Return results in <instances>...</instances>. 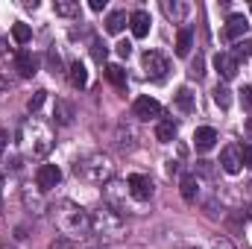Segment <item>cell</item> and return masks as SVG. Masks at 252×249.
Segmentation results:
<instances>
[{"label":"cell","instance_id":"cell-1","mask_svg":"<svg viewBox=\"0 0 252 249\" xmlns=\"http://www.w3.org/2000/svg\"><path fill=\"white\" fill-rule=\"evenodd\" d=\"M76 176H82L85 182H94V185H103V182H109L112 179V161L106 158V156H88V158H82V161H76Z\"/></svg>","mask_w":252,"mask_h":249},{"label":"cell","instance_id":"cell-2","mask_svg":"<svg viewBox=\"0 0 252 249\" xmlns=\"http://www.w3.org/2000/svg\"><path fill=\"white\" fill-rule=\"evenodd\" d=\"M88 220H91V232L94 235H106L109 232V238H118V232H121V217H115L112 211L88 214Z\"/></svg>","mask_w":252,"mask_h":249},{"label":"cell","instance_id":"cell-3","mask_svg":"<svg viewBox=\"0 0 252 249\" xmlns=\"http://www.w3.org/2000/svg\"><path fill=\"white\" fill-rule=\"evenodd\" d=\"M141 64H144V73H147L150 79H164V73L170 70L167 59H164L161 53H156V50H147V53L141 56Z\"/></svg>","mask_w":252,"mask_h":249},{"label":"cell","instance_id":"cell-4","mask_svg":"<svg viewBox=\"0 0 252 249\" xmlns=\"http://www.w3.org/2000/svg\"><path fill=\"white\" fill-rule=\"evenodd\" d=\"M126 187H129V196L138 199V202H147V199L153 196V182H150V176H144V173H132V176L126 179Z\"/></svg>","mask_w":252,"mask_h":249},{"label":"cell","instance_id":"cell-5","mask_svg":"<svg viewBox=\"0 0 252 249\" xmlns=\"http://www.w3.org/2000/svg\"><path fill=\"white\" fill-rule=\"evenodd\" d=\"M247 30H250V21L244 15H232L223 27V41H241L247 35Z\"/></svg>","mask_w":252,"mask_h":249},{"label":"cell","instance_id":"cell-6","mask_svg":"<svg viewBox=\"0 0 252 249\" xmlns=\"http://www.w3.org/2000/svg\"><path fill=\"white\" fill-rule=\"evenodd\" d=\"M132 115H135L138 121H150V118H158V115H161V106H158V100H153V97H138V100L132 103Z\"/></svg>","mask_w":252,"mask_h":249},{"label":"cell","instance_id":"cell-7","mask_svg":"<svg viewBox=\"0 0 252 249\" xmlns=\"http://www.w3.org/2000/svg\"><path fill=\"white\" fill-rule=\"evenodd\" d=\"M35 182L41 190H53V187L62 182V170L56 167V164H41L38 170H35Z\"/></svg>","mask_w":252,"mask_h":249},{"label":"cell","instance_id":"cell-8","mask_svg":"<svg viewBox=\"0 0 252 249\" xmlns=\"http://www.w3.org/2000/svg\"><path fill=\"white\" fill-rule=\"evenodd\" d=\"M15 70H18V76L30 79V76L38 70V59H35V53H32V50H18V53H15Z\"/></svg>","mask_w":252,"mask_h":249},{"label":"cell","instance_id":"cell-9","mask_svg":"<svg viewBox=\"0 0 252 249\" xmlns=\"http://www.w3.org/2000/svg\"><path fill=\"white\" fill-rule=\"evenodd\" d=\"M150 15L144 12V9H135L132 15H129V30H132V35L135 38H147L150 35Z\"/></svg>","mask_w":252,"mask_h":249},{"label":"cell","instance_id":"cell-10","mask_svg":"<svg viewBox=\"0 0 252 249\" xmlns=\"http://www.w3.org/2000/svg\"><path fill=\"white\" fill-rule=\"evenodd\" d=\"M220 164H223V170L229 173V176H235V173H241V147H226L223 153H220Z\"/></svg>","mask_w":252,"mask_h":249},{"label":"cell","instance_id":"cell-11","mask_svg":"<svg viewBox=\"0 0 252 249\" xmlns=\"http://www.w3.org/2000/svg\"><path fill=\"white\" fill-rule=\"evenodd\" d=\"M214 144H217V132H214L211 126H199V129L193 132V147H196L199 153L214 150Z\"/></svg>","mask_w":252,"mask_h":249},{"label":"cell","instance_id":"cell-12","mask_svg":"<svg viewBox=\"0 0 252 249\" xmlns=\"http://www.w3.org/2000/svg\"><path fill=\"white\" fill-rule=\"evenodd\" d=\"M214 67H217V73H220L223 79H235V76H238V62H235L232 53H217V56H214Z\"/></svg>","mask_w":252,"mask_h":249},{"label":"cell","instance_id":"cell-13","mask_svg":"<svg viewBox=\"0 0 252 249\" xmlns=\"http://www.w3.org/2000/svg\"><path fill=\"white\" fill-rule=\"evenodd\" d=\"M103 76L118 88V91H126V70L121 64H106V70H103Z\"/></svg>","mask_w":252,"mask_h":249},{"label":"cell","instance_id":"cell-14","mask_svg":"<svg viewBox=\"0 0 252 249\" xmlns=\"http://www.w3.org/2000/svg\"><path fill=\"white\" fill-rule=\"evenodd\" d=\"M176 121H170V118H164V121H158V126H156V138L161 141V144H170L173 138H176Z\"/></svg>","mask_w":252,"mask_h":249},{"label":"cell","instance_id":"cell-15","mask_svg":"<svg viewBox=\"0 0 252 249\" xmlns=\"http://www.w3.org/2000/svg\"><path fill=\"white\" fill-rule=\"evenodd\" d=\"M67 70H70L67 76H70V85H73V88H85V85H88V70H85L82 62H70Z\"/></svg>","mask_w":252,"mask_h":249},{"label":"cell","instance_id":"cell-16","mask_svg":"<svg viewBox=\"0 0 252 249\" xmlns=\"http://www.w3.org/2000/svg\"><path fill=\"white\" fill-rule=\"evenodd\" d=\"M190 47H193V32L185 27V30H179V35H176V56H188Z\"/></svg>","mask_w":252,"mask_h":249},{"label":"cell","instance_id":"cell-17","mask_svg":"<svg viewBox=\"0 0 252 249\" xmlns=\"http://www.w3.org/2000/svg\"><path fill=\"white\" fill-rule=\"evenodd\" d=\"M53 118L59 121L62 126H67L70 121H73V109L64 103V100H56V109H53Z\"/></svg>","mask_w":252,"mask_h":249},{"label":"cell","instance_id":"cell-18","mask_svg":"<svg viewBox=\"0 0 252 249\" xmlns=\"http://www.w3.org/2000/svg\"><path fill=\"white\" fill-rule=\"evenodd\" d=\"M126 21H129V18H126V12L118 9V12H112V15L106 18V30H109V32H121V30L126 27Z\"/></svg>","mask_w":252,"mask_h":249},{"label":"cell","instance_id":"cell-19","mask_svg":"<svg viewBox=\"0 0 252 249\" xmlns=\"http://www.w3.org/2000/svg\"><path fill=\"white\" fill-rule=\"evenodd\" d=\"M56 15H62V18H73V15H79V3L76 0H56Z\"/></svg>","mask_w":252,"mask_h":249},{"label":"cell","instance_id":"cell-20","mask_svg":"<svg viewBox=\"0 0 252 249\" xmlns=\"http://www.w3.org/2000/svg\"><path fill=\"white\" fill-rule=\"evenodd\" d=\"M176 109L193 112V94H190V88H179V91H176Z\"/></svg>","mask_w":252,"mask_h":249},{"label":"cell","instance_id":"cell-21","mask_svg":"<svg viewBox=\"0 0 252 249\" xmlns=\"http://www.w3.org/2000/svg\"><path fill=\"white\" fill-rule=\"evenodd\" d=\"M182 196H185L188 202H193V196H196V176H193V173H185V176H182Z\"/></svg>","mask_w":252,"mask_h":249},{"label":"cell","instance_id":"cell-22","mask_svg":"<svg viewBox=\"0 0 252 249\" xmlns=\"http://www.w3.org/2000/svg\"><path fill=\"white\" fill-rule=\"evenodd\" d=\"M232 56H235V62H241V59H250V56H252V41H247V38H241V41L235 44Z\"/></svg>","mask_w":252,"mask_h":249},{"label":"cell","instance_id":"cell-23","mask_svg":"<svg viewBox=\"0 0 252 249\" xmlns=\"http://www.w3.org/2000/svg\"><path fill=\"white\" fill-rule=\"evenodd\" d=\"M12 38H15L18 44H27V41L32 38V30H30L27 24H15V27H12Z\"/></svg>","mask_w":252,"mask_h":249},{"label":"cell","instance_id":"cell-24","mask_svg":"<svg viewBox=\"0 0 252 249\" xmlns=\"http://www.w3.org/2000/svg\"><path fill=\"white\" fill-rule=\"evenodd\" d=\"M214 103H217L220 109H229V106H232V94H229L226 85H217V88H214Z\"/></svg>","mask_w":252,"mask_h":249},{"label":"cell","instance_id":"cell-25","mask_svg":"<svg viewBox=\"0 0 252 249\" xmlns=\"http://www.w3.org/2000/svg\"><path fill=\"white\" fill-rule=\"evenodd\" d=\"M44 97H47V91H35V94H32L30 100H27V109H30V112L35 115V112L41 109V103H44Z\"/></svg>","mask_w":252,"mask_h":249},{"label":"cell","instance_id":"cell-26","mask_svg":"<svg viewBox=\"0 0 252 249\" xmlns=\"http://www.w3.org/2000/svg\"><path fill=\"white\" fill-rule=\"evenodd\" d=\"M91 53H94V59H97V62H106V56H109V50H106V44H103L100 38H94V44H91Z\"/></svg>","mask_w":252,"mask_h":249},{"label":"cell","instance_id":"cell-27","mask_svg":"<svg viewBox=\"0 0 252 249\" xmlns=\"http://www.w3.org/2000/svg\"><path fill=\"white\" fill-rule=\"evenodd\" d=\"M241 106H244V112L252 115V85H244L241 88Z\"/></svg>","mask_w":252,"mask_h":249},{"label":"cell","instance_id":"cell-28","mask_svg":"<svg viewBox=\"0 0 252 249\" xmlns=\"http://www.w3.org/2000/svg\"><path fill=\"white\" fill-rule=\"evenodd\" d=\"M47 64H50V73H62V59H59V53H56V50H50V53H47Z\"/></svg>","mask_w":252,"mask_h":249},{"label":"cell","instance_id":"cell-29","mask_svg":"<svg viewBox=\"0 0 252 249\" xmlns=\"http://www.w3.org/2000/svg\"><path fill=\"white\" fill-rule=\"evenodd\" d=\"M241 164L252 167V144H241Z\"/></svg>","mask_w":252,"mask_h":249},{"label":"cell","instance_id":"cell-30","mask_svg":"<svg viewBox=\"0 0 252 249\" xmlns=\"http://www.w3.org/2000/svg\"><path fill=\"white\" fill-rule=\"evenodd\" d=\"M202 64H205V62H202V56H196V59L190 62V70H188V73L193 76V79H199V76L205 73V70H202Z\"/></svg>","mask_w":252,"mask_h":249},{"label":"cell","instance_id":"cell-31","mask_svg":"<svg viewBox=\"0 0 252 249\" xmlns=\"http://www.w3.org/2000/svg\"><path fill=\"white\" fill-rule=\"evenodd\" d=\"M118 53H121V56H129V53H132V44H129V41H121V44H118Z\"/></svg>","mask_w":252,"mask_h":249},{"label":"cell","instance_id":"cell-32","mask_svg":"<svg viewBox=\"0 0 252 249\" xmlns=\"http://www.w3.org/2000/svg\"><path fill=\"white\" fill-rule=\"evenodd\" d=\"M214 249H235V247H232L226 238H217V241H214Z\"/></svg>","mask_w":252,"mask_h":249},{"label":"cell","instance_id":"cell-33","mask_svg":"<svg viewBox=\"0 0 252 249\" xmlns=\"http://www.w3.org/2000/svg\"><path fill=\"white\" fill-rule=\"evenodd\" d=\"M88 6H91V9H94V12H103V6H106V0H91V3H88Z\"/></svg>","mask_w":252,"mask_h":249},{"label":"cell","instance_id":"cell-34","mask_svg":"<svg viewBox=\"0 0 252 249\" xmlns=\"http://www.w3.org/2000/svg\"><path fill=\"white\" fill-rule=\"evenodd\" d=\"M6 144H9V138H6V132H0V156H3V150H6Z\"/></svg>","mask_w":252,"mask_h":249},{"label":"cell","instance_id":"cell-35","mask_svg":"<svg viewBox=\"0 0 252 249\" xmlns=\"http://www.w3.org/2000/svg\"><path fill=\"white\" fill-rule=\"evenodd\" d=\"M250 132H252V124H250Z\"/></svg>","mask_w":252,"mask_h":249},{"label":"cell","instance_id":"cell-36","mask_svg":"<svg viewBox=\"0 0 252 249\" xmlns=\"http://www.w3.org/2000/svg\"><path fill=\"white\" fill-rule=\"evenodd\" d=\"M0 44H3V41H0Z\"/></svg>","mask_w":252,"mask_h":249}]
</instances>
